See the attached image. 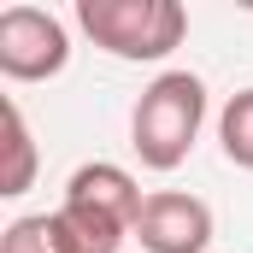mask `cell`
Returning a JSON list of instances; mask_svg holds the SVG:
<instances>
[{"instance_id": "3957f363", "label": "cell", "mask_w": 253, "mask_h": 253, "mask_svg": "<svg viewBox=\"0 0 253 253\" xmlns=\"http://www.w3.org/2000/svg\"><path fill=\"white\" fill-rule=\"evenodd\" d=\"M71 65V30L47 6H6L0 12V77L6 83H47Z\"/></svg>"}, {"instance_id": "8992f818", "label": "cell", "mask_w": 253, "mask_h": 253, "mask_svg": "<svg viewBox=\"0 0 253 253\" xmlns=\"http://www.w3.org/2000/svg\"><path fill=\"white\" fill-rule=\"evenodd\" d=\"M53 218H59V236H65L71 253H118L124 236H135L124 218H112V212H100V206H83V200H59Z\"/></svg>"}, {"instance_id": "ba28073f", "label": "cell", "mask_w": 253, "mask_h": 253, "mask_svg": "<svg viewBox=\"0 0 253 253\" xmlns=\"http://www.w3.org/2000/svg\"><path fill=\"white\" fill-rule=\"evenodd\" d=\"M218 147H224L230 165L253 171V88L224 100V112H218Z\"/></svg>"}, {"instance_id": "52a82bcc", "label": "cell", "mask_w": 253, "mask_h": 253, "mask_svg": "<svg viewBox=\"0 0 253 253\" xmlns=\"http://www.w3.org/2000/svg\"><path fill=\"white\" fill-rule=\"evenodd\" d=\"M0 118H6V171H0V194L18 200V194L36 183V141H30V124H24V106L6 94L0 100Z\"/></svg>"}, {"instance_id": "9c48e42d", "label": "cell", "mask_w": 253, "mask_h": 253, "mask_svg": "<svg viewBox=\"0 0 253 253\" xmlns=\"http://www.w3.org/2000/svg\"><path fill=\"white\" fill-rule=\"evenodd\" d=\"M0 253H71V248H65L53 212H30V218H12L0 230Z\"/></svg>"}, {"instance_id": "277c9868", "label": "cell", "mask_w": 253, "mask_h": 253, "mask_svg": "<svg viewBox=\"0 0 253 253\" xmlns=\"http://www.w3.org/2000/svg\"><path fill=\"white\" fill-rule=\"evenodd\" d=\"M141 253H206L212 248V206L183 189H153L135 224Z\"/></svg>"}, {"instance_id": "5b68a950", "label": "cell", "mask_w": 253, "mask_h": 253, "mask_svg": "<svg viewBox=\"0 0 253 253\" xmlns=\"http://www.w3.org/2000/svg\"><path fill=\"white\" fill-rule=\"evenodd\" d=\"M65 200H83V206H100V212L124 218L129 230L141 224V206H147V194H141V183L129 177L124 165H112V159H94V165H77V171H71V183H65Z\"/></svg>"}, {"instance_id": "6da1fadb", "label": "cell", "mask_w": 253, "mask_h": 253, "mask_svg": "<svg viewBox=\"0 0 253 253\" xmlns=\"http://www.w3.org/2000/svg\"><path fill=\"white\" fill-rule=\"evenodd\" d=\"M200 124H206V83L194 71H159L129 112V147L147 171H177L200 141Z\"/></svg>"}, {"instance_id": "7a4b0ae2", "label": "cell", "mask_w": 253, "mask_h": 253, "mask_svg": "<svg viewBox=\"0 0 253 253\" xmlns=\"http://www.w3.org/2000/svg\"><path fill=\"white\" fill-rule=\"evenodd\" d=\"M77 30L129 65L171 59L189 36V6L183 0H77Z\"/></svg>"}]
</instances>
